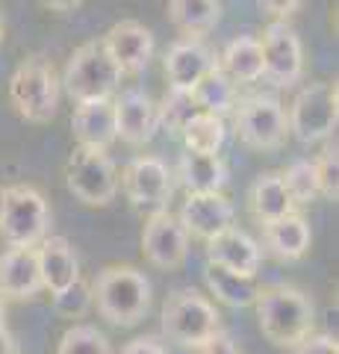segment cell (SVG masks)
<instances>
[{"label": "cell", "instance_id": "28", "mask_svg": "<svg viewBox=\"0 0 339 354\" xmlns=\"http://www.w3.org/2000/svg\"><path fill=\"white\" fill-rule=\"evenodd\" d=\"M224 118L210 115V113H195L186 127L180 130V139L186 151L195 153H218V148L224 145Z\"/></svg>", "mask_w": 339, "mask_h": 354}, {"label": "cell", "instance_id": "31", "mask_svg": "<svg viewBox=\"0 0 339 354\" xmlns=\"http://www.w3.org/2000/svg\"><path fill=\"white\" fill-rule=\"evenodd\" d=\"M280 177L295 207H310L319 198V177L313 160H295L287 171H280Z\"/></svg>", "mask_w": 339, "mask_h": 354}, {"label": "cell", "instance_id": "21", "mask_svg": "<svg viewBox=\"0 0 339 354\" xmlns=\"http://www.w3.org/2000/svg\"><path fill=\"white\" fill-rule=\"evenodd\" d=\"M36 260H39L41 286H45L50 295L65 290L68 283H74L80 278V260L65 236H45L41 239L36 245Z\"/></svg>", "mask_w": 339, "mask_h": 354}, {"label": "cell", "instance_id": "6", "mask_svg": "<svg viewBox=\"0 0 339 354\" xmlns=\"http://www.w3.org/2000/svg\"><path fill=\"white\" fill-rule=\"evenodd\" d=\"M122 71L109 59L101 39L80 44L68 57L62 71V88L68 92L74 104L80 101H95V97H113L122 86Z\"/></svg>", "mask_w": 339, "mask_h": 354}, {"label": "cell", "instance_id": "38", "mask_svg": "<svg viewBox=\"0 0 339 354\" xmlns=\"http://www.w3.org/2000/svg\"><path fill=\"white\" fill-rule=\"evenodd\" d=\"M0 354H21L18 339L12 337V330H6V325L0 328Z\"/></svg>", "mask_w": 339, "mask_h": 354}, {"label": "cell", "instance_id": "26", "mask_svg": "<svg viewBox=\"0 0 339 354\" xmlns=\"http://www.w3.org/2000/svg\"><path fill=\"white\" fill-rule=\"evenodd\" d=\"M222 71L231 77V80L239 86L257 83L262 80V50H260V39L257 36H236L231 44L224 48L222 59Z\"/></svg>", "mask_w": 339, "mask_h": 354}, {"label": "cell", "instance_id": "11", "mask_svg": "<svg viewBox=\"0 0 339 354\" xmlns=\"http://www.w3.org/2000/svg\"><path fill=\"white\" fill-rule=\"evenodd\" d=\"M262 77L280 88H292L304 74V48L289 21H271L260 39Z\"/></svg>", "mask_w": 339, "mask_h": 354}, {"label": "cell", "instance_id": "17", "mask_svg": "<svg viewBox=\"0 0 339 354\" xmlns=\"http://www.w3.org/2000/svg\"><path fill=\"white\" fill-rule=\"evenodd\" d=\"M206 263L224 266L239 274H257L262 266V245L242 227H224L206 239Z\"/></svg>", "mask_w": 339, "mask_h": 354}, {"label": "cell", "instance_id": "12", "mask_svg": "<svg viewBox=\"0 0 339 354\" xmlns=\"http://www.w3.org/2000/svg\"><path fill=\"white\" fill-rule=\"evenodd\" d=\"M192 236L186 234V227L180 225L177 216H171L168 209L154 213L145 221L142 230V254L145 260L159 272H177L189 257Z\"/></svg>", "mask_w": 339, "mask_h": 354}, {"label": "cell", "instance_id": "39", "mask_svg": "<svg viewBox=\"0 0 339 354\" xmlns=\"http://www.w3.org/2000/svg\"><path fill=\"white\" fill-rule=\"evenodd\" d=\"M41 3H45L50 12H71V9L80 6L83 0H41Z\"/></svg>", "mask_w": 339, "mask_h": 354}, {"label": "cell", "instance_id": "1", "mask_svg": "<svg viewBox=\"0 0 339 354\" xmlns=\"http://www.w3.org/2000/svg\"><path fill=\"white\" fill-rule=\"evenodd\" d=\"M151 281L136 266H106L92 281V304L109 325L133 328L151 307Z\"/></svg>", "mask_w": 339, "mask_h": 354}, {"label": "cell", "instance_id": "7", "mask_svg": "<svg viewBox=\"0 0 339 354\" xmlns=\"http://www.w3.org/2000/svg\"><path fill=\"white\" fill-rule=\"evenodd\" d=\"M68 192L86 207H109L118 195V169L106 148L77 145L65 165Z\"/></svg>", "mask_w": 339, "mask_h": 354}, {"label": "cell", "instance_id": "18", "mask_svg": "<svg viewBox=\"0 0 339 354\" xmlns=\"http://www.w3.org/2000/svg\"><path fill=\"white\" fill-rule=\"evenodd\" d=\"M260 227H262V245H266L271 257H278L283 263H295L307 257V251L313 245V230H310V221L298 209H292V213L280 216L275 221H266Z\"/></svg>", "mask_w": 339, "mask_h": 354}, {"label": "cell", "instance_id": "41", "mask_svg": "<svg viewBox=\"0 0 339 354\" xmlns=\"http://www.w3.org/2000/svg\"><path fill=\"white\" fill-rule=\"evenodd\" d=\"M3 32H6V24H3V15H0V44H3Z\"/></svg>", "mask_w": 339, "mask_h": 354}, {"label": "cell", "instance_id": "2", "mask_svg": "<svg viewBox=\"0 0 339 354\" xmlns=\"http://www.w3.org/2000/svg\"><path fill=\"white\" fill-rule=\"evenodd\" d=\"M254 307L262 337L278 348H292L316 330V304L298 286L278 283L260 290Z\"/></svg>", "mask_w": 339, "mask_h": 354}, {"label": "cell", "instance_id": "24", "mask_svg": "<svg viewBox=\"0 0 339 354\" xmlns=\"http://www.w3.org/2000/svg\"><path fill=\"white\" fill-rule=\"evenodd\" d=\"M177 177L186 192H222L227 183V165L218 153L186 151L177 165Z\"/></svg>", "mask_w": 339, "mask_h": 354}, {"label": "cell", "instance_id": "8", "mask_svg": "<svg viewBox=\"0 0 339 354\" xmlns=\"http://www.w3.org/2000/svg\"><path fill=\"white\" fill-rule=\"evenodd\" d=\"M339 121V95L336 83L316 80L310 86H304L287 113L289 133L304 145H316L333 136Z\"/></svg>", "mask_w": 339, "mask_h": 354}, {"label": "cell", "instance_id": "40", "mask_svg": "<svg viewBox=\"0 0 339 354\" xmlns=\"http://www.w3.org/2000/svg\"><path fill=\"white\" fill-rule=\"evenodd\" d=\"M3 325H6V298L0 295V328H3Z\"/></svg>", "mask_w": 339, "mask_h": 354}, {"label": "cell", "instance_id": "29", "mask_svg": "<svg viewBox=\"0 0 339 354\" xmlns=\"http://www.w3.org/2000/svg\"><path fill=\"white\" fill-rule=\"evenodd\" d=\"M195 113H198V106H195L189 88H168L162 104L157 106V124L166 133H171V136H180L186 121Z\"/></svg>", "mask_w": 339, "mask_h": 354}, {"label": "cell", "instance_id": "22", "mask_svg": "<svg viewBox=\"0 0 339 354\" xmlns=\"http://www.w3.org/2000/svg\"><path fill=\"white\" fill-rule=\"evenodd\" d=\"M248 209L257 218V225H266V221H275L298 207L292 204L280 171H262L248 189Z\"/></svg>", "mask_w": 339, "mask_h": 354}, {"label": "cell", "instance_id": "25", "mask_svg": "<svg viewBox=\"0 0 339 354\" xmlns=\"http://www.w3.org/2000/svg\"><path fill=\"white\" fill-rule=\"evenodd\" d=\"M204 278H206L210 292L215 295V301H222L227 307H251L262 290L257 283V274H239L215 263H206Z\"/></svg>", "mask_w": 339, "mask_h": 354}, {"label": "cell", "instance_id": "13", "mask_svg": "<svg viewBox=\"0 0 339 354\" xmlns=\"http://www.w3.org/2000/svg\"><path fill=\"white\" fill-rule=\"evenodd\" d=\"M101 41L122 74H142L154 59V32L139 21H118Z\"/></svg>", "mask_w": 339, "mask_h": 354}, {"label": "cell", "instance_id": "15", "mask_svg": "<svg viewBox=\"0 0 339 354\" xmlns=\"http://www.w3.org/2000/svg\"><path fill=\"white\" fill-rule=\"evenodd\" d=\"M113 106H115V136L124 145L139 148L154 139L159 124H157V104L151 101L148 92L124 88L118 97H113Z\"/></svg>", "mask_w": 339, "mask_h": 354}, {"label": "cell", "instance_id": "3", "mask_svg": "<svg viewBox=\"0 0 339 354\" xmlns=\"http://www.w3.org/2000/svg\"><path fill=\"white\" fill-rule=\"evenodd\" d=\"M62 83L48 57H27L9 80V104L30 124H48L59 109Z\"/></svg>", "mask_w": 339, "mask_h": 354}, {"label": "cell", "instance_id": "19", "mask_svg": "<svg viewBox=\"0 0 339 354\" xmlns=\"http://www.w3.org/2000/svg\"><path fill=\"white\" fill-rule=\"evenodd\" d=\"M41 290L36 248H6L0 254V295L9 301H30Z\"/></svg>", "mask_w": 339, "mask_h": 354}, {"label": "cell", "instance_id": "9", "mask_svg": "<svg viewBox=\"0 0 339 354\" xmlns=\"http://www.w3.org/2000/svg\"><path fill=\"white\" fill-rule=\"evenodd\" d=\"M233 130L242 145L254 151H278L289 136L287 109L271 95H251L233 106Z\"/></svg>", "mask_w": 339, "mask_h": 354}, {"label": "cell", "instance_id": "30", "mask_svg": "<svg viewBox=\"0 0 339 354\" xmlns=\"http://www.w3.org/2000/svg\"><path fill=\"white\" fill-rule=\"evenodd\" d=\"M57 354H115V351L104 330H97L95 325L77 322L59 337Z\"/></svg>", "mask_w": 339, "mask_h": 354}, {"label": "cell", "instance_id": "36", "mask_svg": "<svg viewBox=\"0 0 339 354\" xmlns=\"http://www.w3.org/2000/svg\"><path fill=\"white\" fill-rule=\"evenodd\" d=\"M301 3H304V0H260L262 12L271 15L275 21H289L301 9Z\"/></svg>", "mask_w": 339, "mask_h": 354}, {"label": "cell", "instance_id": "37", "mask_svg": "<svg viewBox=\"0 0 339 354\" xmlns=\"http://www.w3.org/2000/svg\"><path fill=\"white\" fill-rule=\"evenodd\" d=\"M122 354H168V348L159 337H136L122 348Z\"/></svg>", "mask_w": 339, "mask_h": 354}, {"label": "cell", "instance_id": "4", "mask_svg": "<svg viewBox=\"0 0 339 354\" xmlns=\"http://www.w3.org/2000/svg\"><path fill=\"white\" fill-rule=\"evenodd\" d=\"M50 230V207L32 186L15 183L0 192V236L9 248H36Z\"/></svg>", "mask_w": 339, "mask_h": 354}, {"label": "cell", "instance_id": "33", "mask_svg": "<svg viewBox=\"0 0 339 354\" xmlns=\"http://www.w3.org/2000/svg\"><path fill=\"white\" fill-rule=\"evenodd\" d=\"M50 298H53V307H57L65 319H80L86 310L92 307V286L83 278H77L74 283L65 286V290L53 292Z\"/></svg>", "mask_w": 339, "mask_h": 354}, {"label": "cell", "instance_id": "16", "mask_svg": "<svg viewBox=\"0 0 339 354\" xmlns=\"http://www.w3.org/2000/svg\"><path fill=\"white\" fill-rule=\"evenodd\" d=\"M215 65H218V57L204 41V36H183L166 53L168 88H192Z\"/></svg>", "mask_w": 339, "mask_h": 354}, {"label": "cell", "instance_id": "10", "mask_svg": "<svg viewBox=\"0 0 339 354\" xmlns=\"http://www.w3.org/2000/svg\"><path fill=\"white\" fill-rule=\"evenodd\" d=\"M118 186H124L127 201L133 204L142 213L154 216L168 209L171 192H174V174L166 165V160L154 157V153H145V157H133L122 177H118Z\"/></svg>", "mask_w": 339, "mask_h": 354}, {"label": "cell", "instance_id": "32", "mask_svg": "<svg viewBox=\"0 0 339 354\" xmlns=\"http://www.w3.org/2000/svg\"><path fill=\"white\" fill-rule=\"evenodd\" d=\"M325 151L316 157V177H319V195L325 201H339V160H336V142L325 139Z\"/></svg>", "mask_w": 339, "mask_h": 354}, {"label": "cell", "instance_id": "5", "mask_svg": "<svg viewBox=\"0 0 339 354\" xmlns=\"http://www.w3.org/2000/svg\"><path fill=\"white\" fill-rule=\"evenodd\" d=\"M218 328H222V316L198 290H177L162 304V337L180 348L198 351Z\"/></svg>", "mask_w": 339, "mask_h": 354}, {"label": "cell", "instance_id": "27", "mask_svg": "<svg viewBox=\"0 0 339 354\" xmlns=\"http://www.w3.org/2000/svg\"><path fill=\"white\" fill-rule=\"evenodd\" d=\"M218 15L222 3L218 0H168V21L183 36H206Z\"/></svg>", "mask_w": 339, "mask_h": 354}, {"label": "cell", "instance_id": "34", "mask_svg": "<svg viewBox=\"0 0 339 354\" xmlns=\"http://www.w3.org/2000/svg\"><path fill=\"white\" fill-rule=\"evenodd\" d=\"M292 354H339V342L333 334H307L292 346Z\"/></svg>", "mask_w": 339, "mask_h": 354}, {"label": "cell", "instance_id": "35", "mask_svg": "<svg viewBox=\"0 0 339 354\" xmlns=\"http://www.w3.org/2000/svg\"><path fill=\"white\" fill-rule=\"evenodd\" d=\"M198 351H201V354H245L242 346H239V342L233 339V334H227L224 328H218L215 334L206 339Z\"/></svg>", "mask_w": 339, "mask_h": 354}, {"label": "cell", "instance_id": "20", "mask_svg": "<svg viewBox=\"0 0 339 354\" xmlns=\"http://www.w3.org/2000/svg\"><path fill=\"white\" fill-rule=\"evenodd\" d=\"M71 130L77 145L92 148H109L115 136V106L113 97H95V101H80L74 106Z\"/></svg>", "mask_w": 339, "mask_h": 354}, {"label": "cell", "instance_id": "14", "mask_svg": "<svg viewBox=\"0 0 339 354\" xmlns=\"http://www.w3.org/2000/svg\"><path fill=\"white\" fill-rule=\"evenodd\" d=\"M180 225L186 234L206 242L210 236L222 234L236 221V207L224 192H189V198L180 207Z\"/></svg>", "mask_w": 339, "mask_h": 354}, {"label": "cell", "instance_id": "23", "mask_svg": "<svg viewBox=\"0 0 339 354\" xmlns=\"http://www.w3.org/2000/svg\"><path fill=\"white\" fill-rule=\"evenodd\" d=\"M192 101L198 106V113H210L218 118H227L233 113V106L239 101V88L236 83L222 71V65L210 68L192 88Z\"/></svg>", "mask_w": 339, "mask_h": 354}]
</instances>
